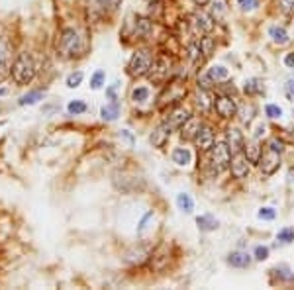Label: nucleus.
<instances>
[{
    "mask_svg": "<svg viewBox=\"0 0 294 290\" xmlns=\"http://www.w3.org/2000/svg\"><path fill=\"white\" fill-rule=\"evenodd\" d=\"M35 73H37L35 61H33V57H32L28 51H22V53H18V55L14 57L10 77H12V81H14L18 86H28V84L35 79Z\"/></svg>",
    "mask_w": 294,
    "mask_h": 290,
    "instance_id": "f257e3e1",
    "label": "nucleus"
},
{
    "mask_svg": "<svg viewBox=\"0 0 294 290\" xmlns=\"http://www.w3.org/2000/svg\"><path fill=\"white\" fill-rule=\"evenodd\" d=\"M82 37L75 28H63L57 39V51L63 59H75L82 55Z\"/></svg>",
    "mask_w": 294,
    "mask_h": 290,
    "instance_id": "f03ea898",
    "label": "nucleus"
},
{
    "mask_svg": "<svg viewBox=\"0 0 294 290\" xmlns=\"http://www.w3.org/2000/svg\"><path fill=\"white\" fill-rule=\"evenodd\" d=\"M153 51L147 49V47H141V49H135L128 61V75L133 79H141L147 77L151 65H153Z\"/></svg>",
    "mask_w": 294,
    "mask_h": 290,
    "instance_id": "7ed1b4c3",
    "label": "nucleus"
},
{
    "mask_svg": "<svg viewBox=\"0 0 294 290\" xmlns=\"http://www.w3.org/2000/svg\"><path fill=\"white\" fill-rule=\"evenodd\" d=\"M237 108H239V102L233 94H228V92H220L216 90L214 98H212V110L216 112V116L224 122H229L237 116Z\"/></svg>",
    "mask_w": 294,
    "mask_h": 290,
    "instance_id": "20e7f679",
    "label": "nucleus"
},
{
    "mask_svg": "<svg viewBox=\"0 0 294 290\" xmlns=\"http://www.w3.org/2000/svg\"><path fill=\"white\" fill-rule=\"evenodd\" d=\"M229 163H231V149H229V145L224 141H216L212 145V149L208 151V165L218 173H226L229 171Z\"/></svg>",
    "mask_w": 294,
    "mask_h": 290,
    "instance_id": "39448f33",
    "label": "nucleus"
},
{
    "mask_svg": "<svg viewBox=\"0 0 294 290\" xmlns=\"http://www.w3.org/2000/svg\"><path fill=\"white\" fill-rule=\"evenodd\" d=\"M192 143H194V147L198 149L200 153H208L212 149V145L216 143V131H214V128L210 124L202 122L200 128H198V131H196L194 137H192Z\"/></svg>",
    "mask_w": 294,
    "mask_h": 290,
    "instance_id": "423d86ee",
    "label": "nucleus"
},
{
    "mask_svg": "<svg viewBox=\"0 0 294 290\" xmlns=\"http://www.w3.org/2000/svg\"><path fill=\"white\" fill-rule=\"evenodd\" d=\"M280 163H282V155L280 153H277V151H273L269 147H263V153L259 157L257 167H259L263 177H273L280 169Z\"/></svg>",
    "mask_w": 294,
    "mask_h": 290,
    "instance_id": "0eeeda50",
    "label": "nucleus"
},
{
    "mask_svg": "<svg viewBox=\"0 0 294 290\" xmlns=\"http://www.w3.org/2000/svg\"><path fill=\"white\" fill-rule=\"evenodd\" d=\"M229 173L235 180H245L251 173V161L247 159L245 151H235L231 153V163H229Z\"/></svg>",
    "mask_w": 294,
    "mask_h": 290,
    "instance_id": "6e6552de",
    "label": "nucleus"
},
{
    "mask_svg": "<svg viewBox=\"0 0 294 290\" xmlns=\"http://www.w3.org/2000/svg\"><path fill=\"white\" fill-rule=\"evenodd\" d=\"M171 61L167 57H155L153 59V65L147 73V79H149L153 84H165L171 77Z\"/></svg>",
    "mask_w": 294,
    "mask_h": 290,
    "instance_id": "1a4fd4ad",
    "label": "nucleus"
},
{
    "mask_svg": "<svg viewBox=\"0 0 294 290\" xmlns=\"http://www.w3.org/2000/svg\"><path fill=\"white\" fill-rule=\"evenodd\" d=\"M12 45L4 39V37H0V84H2L10 73H12Z\"/></svg>",
    "mask_w": 294,
    "mask_h": 290,
    "instance_id": "9d476101",
    "label": "nucleus"
},
{
    "mask_svg": "<svg viewBox=\"0 0 294 290\" xmlns=\"http://www.w3.org/2000/svg\"><path fill=\"white\" fill-rule=\"evenodd\" d=\"M192 118V112L188 110V108H184L182 104H177V106H173L171 110H169V114H167V118H165V122L173 128V129H180L188 120Z\"/></svg>",
    "mask_w": 294,
    "mask_h": 290,
    "instance_id": "9b49d317",
    "label": "nucleus"
},
{
    "mask_svg": "<svg viewBox=\"0 0 294 290\" xmlns=\"http://www.w3.org/2000/svg\"><path fill=\"white\" fill-rule=\"evenodd\" d=\"M269 276H271V284H288V282H294V271L286 263L275 265L269 271Z\"/></svg>",
    "mask_w": 294,
    "mask_h": 290,
    "instance_id": "f8f14e48",
    "label": "nucleus"
},
{
    "mask_svg": "<svg viewBox=\"0 0 294 290\" xmlns=\"http://www.w3.org/2000/svg\"><path fill=\"white\" fill-rule=\"evenodd\" d=\"M190 20H192V22H190L192 28L196 30V33H200V35L210 33V32L214 30V16L202 12V8H200L198 12H194V14L190 16Z\"/></svg>",
    "mask_w": 294,
    "mask_h": 290,
    "instance_id": "ddd939ff",
    "label": "nucleus"
},
{
    "mask_svg": "<svg viewBox=\"0 0 294 290\" xmlns=\"http://www.w3.org/2000/svg\"><path fill=\"white\" fill-rule=\"evenodd\" d=\"M175 129L163 120L153 131H151V135H149V143L153 145V147H157V149H163L165 145H167V141H169V137H171V133H173Z\"/></svg>",
    "mask_w": 294,
    "mask_h": 290,
    "instance_id": "4468645a",
    "label": "nucleus"
},
{
    "mask_svg": "<svg viewBox=\"0 0 294 290\" xmlns=\"http://www.w3.org/2000/svg\"><path fill=\"white\" fill-rule=\"evenodd\" d=\"M153 18H147V16H135L133 18V35L137 39H149L153 35Z\"/></svg>",
    "mask_w": 294,
    "mask_h": 290,
    "instance_id": "2eb2a0df",
    "label": "nucleus"
},
{
    "mask_svg": "<svg viewBox=\"0 0 294 290\" xmlns=\"http://www.w3.org/2000/svg\"><path fill=\"white\" fill-rule=\"evenodd\" d=\"M253 255H249L247 251H243V249H235L231 251L228 257H226V263L231 267V269H249L253 265Z\"/></svg>",
    "mask_w": 294,
    "mask_h": 290,
    "instance_id": "dca6fc26",
    "label": "nucleus"
},
{
    "mask_svg": "<svg viewBox=\"0 0 294 290\" xmlns=\"http://www.w3.org/2000/svg\"><path fill=\"white\" fill-rule=\"evenodd\" d=\"M245 133L239 129V128H233V126H229L228 128V135H226V143L229 145V149H231V153H235V151H241L243 147H245Z\"/></svg>",
    "mask_w": 294,
    "mask_h": 290,
    "instance_id": "f3484780",
    "label": "nucleus"
},
{
    "mask_svg": "<svg viewBox=\"0 0 294 290\" xmlns=\"http://www.w3.org/2000/svg\"><path fill=\"white\" fill-rule=\"evenodd\" d=\"M265 81L263 79H259V77H251V79H247L245 81V84H243V92L249 96V98H257V96H263L265 94Z\"/></svg>",
    "mask_w": 294,
    "mask_h": 290,
    "instance_id": "a211bd4d",
    "label": "nucleus"
},
{
    "mask_svg": "<svg viewBox=\"0 0 294 290\" xmlns=\"http://www.w3.org/2000/svg\"><path fill=\"white\" fill-rule=\"evenodd\" d=\"M196 227L202 233H212L220 227V220L214 214H200V216H196Z\"/></svg>",
    "mask_w": 294,
    "mask_h": 290,
    "instance_id": "6ab92c4d",
    "label": "nucleus"
},
{
    "mask_svg": "<svg viewBox=\"0 0 294 290\" xmlns=\"http://www.w3.org/2000/svg\"><path fill=\"white\" fill-rule=\"evenodd\" d=\"M267 33H269L271 41H273L275 45H278V47H282V45L290 43V35H288V32H286V28H284V26H280V24H273V26H269Z\"/></svg>",
    "mask_w": 294,
    "mask_h": 290,
    "instance_id": "aec40b11",
    "label": "nucleus"
},
{
    "mask_svg": "<svg viewBox=\"0 0 294 290\" xmlns=\"http://www.w3.org/2000/svg\"><path fill=\"white\" fill-rule=\"evenodd\" d=\"M237 116H239V122L241 126H251L255 116H257V106L253 102H245V104H239L237 108Z\"/></svg>",
    "mask_w": 294,
    "mask_h": 290,
    "instance_id": "412c9836",
    "label": "nucleus"
},
{
    "mask_svg": "<svg viewBox=\"0 0 294 290\" xmlns=\"http://www.w3.org/2000/svg\"><path fill=\"white\" fill-rule=\"evenodd\" d=\"M171 159L177 167H188L192 163V151L188 147H182V145H179V147H175L171 151Z\"/></svg>",
    "mask_w": 294,
    "mask_h": 290,
    "instance_id": "4be33fe9",
    "label": "nucleus"
},
{
    "mask_svg": "<svg viewBox=\"0 0 294 290\" xmlns=\"http://www.w3.org/2000/svg\"><path fill=\"white\" fill-rule=\"evenodd\" d=\"M212 98H214V94H212L210 90L198 88V92H196V100H194V104H196V108L200 110V114H208V112L212 110Z\"/></svg>",
    "mask_w": 294,
    "mask_h": 290,
    "instance_id": "5701e85b",
    "label": "nucleus"
},
{
    "mask_svg": "<svg viewBox=\"0 0 294 290\" xmlns=\"http://www.w3.org/2000/svg\"><path fill=\"white\" fill-rule=\"evenodd\" d=\"M120 112H122L120 102H118V100H110V102H106V104L100 108V118H102L104 122H116L118 116H120Z\"/></svg>",
    "mask_w": 294,
    "mask_h": 290,
    "instance_id": "b1692460",
    "label": "nucleus"
},
{
    "mask_svg": "<svg viewBox=\"0 0 294 290\" xmlns=\"http://www.w3.org/2000/svg\"><path fill=\"white\" fill-rule=\"evenodd\" d=\"M243 151H245V155H247V159L251 161V165H257V163H259V157H261V153H263V147H261L259 139H253V137H251V141H245Z\"/></svg>",
    "mask_w": 294,
    "mask_h": 290,
    "instance_id": "393cba45",
    "label": "nucleus"
},
{
    "mask_svg": "<svg viewBox=\"0 0 294 290\" xmlns=\"http://www.w3.org/2000/svg\"><path fill=\"white\" fill-rule=\"evenodd\" d=\"M200 124H202V120L198 118V116H192L179 131H180V137L184 139V141H192V137H194V133L198 131V128H200Z\"/></svg>",
    "mask_w": 294,
    "mask_h": 290,
    "instance_id": "a878e982",
    "label": "nucleus"
},
{
    "mask_svg": "<svg viewBox=\"0 0 294 290\" xmlns=\"http://www.w3.org/2000/svg\"><path fill=\"white\" fill-rule=\"evenodd\" d=\"M206 75L210 77V81L214 82V84H220V82H224V81H228L229 79V69L226 67V65H212L210 69H206Z\"/></svg>",
    "mask_w": 294,
    "mask_h": 290,
    "instance_id": "bb28decb",
    "label": "nucleus"
},
{
    "mask_svg": "<svg viewBox=\"0 0 294 290\" xmlns=\"http://www.w3.org/2000/svg\"><path fill=\"white\" fill-rule=\"evenodd\" d=\"M177 208L182 214H192L194 212V200H192V196L186 194V192H179V194H177Z\"/></svg>",
    "mask_w": 294,
    "mask_h": 290,
    "instance_id": "cd10ccee",
    "label": "nucleus"
},
{
    "mask_svg": "<svg viewBox=\"0 0 294 290\" xmlns=\"http://www.w3.org/2000/svg\"><path fill=\"white\" fill-rule=\"evenodd\" d=\"M149 257H151V255L147 253L145 249H141V247L137 249V247H135V249H131V251H128V253H126V263H131V265H143V263H145L147 259H149Z\"/></svg>",
    "mask_w": 294,
    "mask_h": 290,
    "instance_id": "c85d7f7f",
    "label": "nucleus"
},
{
    "mask_svg": "<svg viewBox=\"0 0 294 290\" xmlns=\"http://www.w3.org/2000/svg\"><path fill=\"white\" fill-rule=\"evenodd\" d=\"M43 90H30L26 92L24 96H20V100H18V106H33L37 104L39 100H43Z\"/></svg>",
    "mask_w": 294,
    "mask_h": 290,
    "instance_id": "c756f323",
    "label": "nucleus"
},
{
    "mask_svg": "<svg viewBox=\"0 0 294 290\" xmlns=\"http://www.w3.org/2000/svg\"><path fill=\"white\" fill-rule=\"evenodd\" d=\"M151 98V88L149 86H135L133 90H131V100L135 102V104H143V102H147Z\"/></svg>",
    "mask_w": 294,
    "mask_h": 290,
    "instance_id": "7c9ffc66",
    "label": "nucleus"
},
{
    "mask_svg": "<svg viewBox=\"0 0 294 290\" xmlns=\"http://www.w3.org/2000/svg\"><path fill=\"white\" fill-rule=\"evenodd\" d=\"M294 241V226H284L277 231V243L280 245H290Z\"/></svg>",
    "mask_w": 294,
    "mask_h": 290,
    "instance_id": "2f4dec72",
    "label": "nucleus"
},
{
    "mask_svg": "<svg viewBox=\"0 0 294 290\" xmlns=\"http://www.w3.org/2000/svg\"><path fill=\"white\" fill-rule=\"evenodd\" d=\"M263 112H265V118H269V120H280L282 114H284L282 108L278 104H275V102H267L263 106Z\"/></svg>",
    "mask_w": 294,
    "mask_h": 290,
    "instance_id": "473e14b6",
    "label": "nucleus"
},
{
    "mask_svg": "<svg viewBox=\"0 0 294 290\" xmlns=\"http://www.w3.org/2000/svg\"><path fill=\"white\" fill-rule=\"evenodd\" d=\"M104 84H106V71H102V69L94 71L92 77H90V88L92 90H100Z\"/></svg>",
    "mask_w": 294,
    "mask_h": 290,
    "instance_id": "72a5a7b5",
    "label": "nucleus"
},
{
    "mask_svg": "<svg viewBox=\"0 0 294 290\" xmlns=\"http://www.w3.org/2000/svg\"><path fill=\"white\" fill-rule=\"evenodd\" d=\"M86 110H88V106H86V102L81 100V98L71 100V102L67 104V112H69L71 116H81V114H84Z\"/></svg>",
    "mask_w": 294,
    "mask_h": 290,
    "instance_id": "f704fd0d",
    "label": "nucleus"
},
{
    "mask_svg": "<svg viewBox=\"0 0 294 290\" xmlns=\"http://www.w3.org/2000/svg\"><path fill=\"white\" fill-rule=\"evenodd\" d=\"M265 147H269V149H273V151H277V153H284V149H286V145H284V141L280 139V137H269L267 139V143H265Z\"/></svg>",
    "mask_w": 294,
    "mask_h": 290,
    "instance_id": "c9c22d12",
    "label": "nucleus"
},
{
    "mask_svg": "<svg viewBox=\"0 0 294 290\" xmlns=\"http://www.w3.org/2000/svg\"><path fill=\"white\" fill-rule=\"evenodd\" d=\"M277 6L282 16H288V18L294 16V0H277Z\"/></svg>",
    "mask_w": 294,
    "mask_h": 290,
    "instance_id": "e433bc0d",
    "label": "nucleus"
},
{
    "mask_svg": "<svg viewBox=\"0 0 294 290\" xmlns=\"http://www.w3.org/2000/svg\"><path fill=\"white\" fill-rule=\"evenodd\" d=\"M269 255H271V247H269V245H255V249H253V259H255L257 263L267 261Z\"/></svg>",
    "mask_w": 294,
    "mask_h": 290,
    "instance_id": "4c0bfd02",
    "label": "nucleus"
},
{
    "mask_svg": "<svg viewBox=\"0 0 294 290\" xmlns=\"http://www.w3.org/2000/svg\"><path fill=\"white\" fill-rule=\"evenodd\" d=\"M82 81H84V73L82 71H75V73H71L69 77H67V86L69 88H79L81 84H82Z\"/></svg>",
    "mask_w": 294,
    "mask_h": 290,
    "instance_id": "58836bf2",
    "label": "nucleus"
},
{
    "mask_svg": "<svg viewBox=\"0 0 294 290\" xmlns=\"http://www.w3.org/2000/svg\"><path fill=\"white\" fill-rule=\"evenodd\" d=\"M257 218L263 222H273V220H277V210L273 206H263V208H259Z\"/></svg>",
    "mask_w": 294,
    "mask_h": 290,
    "instance_id": "ea45409f",
    "label": "nucleus"
},
{
    "mask_svg": "<svg viewBox=\"0 0 294 290\" xmlns=\"http://www.w3.org/2000/svg\"><path fill=\"white\" fill-rule=\"evenodd\" d=\"M235 4L241 12H253L259 8V0H235Z\"/></svg>",
    "mask_w": 294,
    "mask_h": 290,
    "instance_id": "a19ab883",
    "label": "nucleus"
},
{
    "mask_svg": "<svg viewBox=\"0 0 294 290\" xmlns=\"http://www.w3.org/2000/svg\"><path fill=\"white\" fill-rule=\"evenodd\" d=\"M282 90H284V96H286V98H288L290 102H294V79H288V81L284 82Z\"/></svg>",
    "mask_w": 294,
    "mask_h": 290,
    "instance_id": "79ce46f5",
    "label": "nucleus"
},
{
    "mask_svg": "<svg viewBox=\"0 0 294 290\" xmlns=\"http://www.w3.org/2000/svg\"><path fill=\"white\" fill-rule=\"evenodd\" d=\"M120 139L128 143V147H133V143H135V139H133V135H131L130 129H122L120 131Z\"/></svg>",
    "mask_w": 294,
    "mask_h": 290,
    "instance_id": "37998d69",
    "label": "nucleus"
},
{
    "mask_svg": "<svg viewBox=\"0 0 294 290\" xmlns=\"http://www.w3.org/2000/svg\"><path fill=\"white\" fill-rule=\"evenodd\" d=\"M265 129H267V128H265V124H263V122H259V124H257V128H255V131H253V139H259V141H261V137L265 135Z\"/></svg>",
    "mask_w": 294,
    "mask_h": 290,
    "instance_id": "c03bdc74",
    "label": "nucleus"
},
{
    "mask_svg": "<svg viewBox=\"0 0 294 290\" xmlns=\"http://www.w3.org/2000/svg\"><path fill=\"white\" fill-rule=\"evenodd\" d=\"M118 86H120V82H114L110 88H106V96L110 100H118V96H116V90H118Z\"/></svg>",
    "mask_w": 294,
    "mask_h": 290,
    "instance_id": "a18cd8bd",
    "label": "nucleus"
},
{
    "mask_svg": "<svg viewBox=\"0 0 294 290\" xmlns=\"http://www.w3.org/2000/svg\"><path fill=\"white\" fill-rule=\"evenodd\" d=\"M282 63L286 65V69H294V51L286 53V55H284V59H282Z\"/></svg>",
    "mask_w": 294,
    "mask_h": 290,
    "instance_id": "49530a36",
    "label": "nucleus"
},
{
    "mask_svg": "<svg viewBox=\"0 0 294 290\" xmlns=\"http://www.w3.org/2000/svg\"><path fill=\"white\" fill-rule=\"evenodd\" d=\"M192 2H194V6L204 8V6H208V4H210V0H192Z\"/></svg>",
    "mask_w": 294,
    "mask_h": 290,
    "instance_id": "de8ad7c7",
    "label": "nucleus"
},
{
    "mask_svg": "<svg viewBox=\"0 0 294 290\" xmlns=\"http://www.w3.org/2000/svg\"><path fill=\"white\" fill-rule=\"evenodd\" d=\"M6 94V88H0V96H4Z\"/></svg>",
    "mask_w": 294,
    "mask_h": 290,
    "instance_id": "09e8293b",
    "label": "nucleus"
},
{
    "mask_svg": "<svg viewBox=\"0 0 294 290\" xmlns=\"http://www.w3.org/2000/svg\"><path fill=\"white\" fill-rule=\"evenodd\" d=\"M292 120H294V108H292Z\"/></svg>",
    "mask_w": 294,
    "mask_h": 290,
    "instance_id": "8fccbe9b",
    "label": "nucleus"
}]
</instances>
